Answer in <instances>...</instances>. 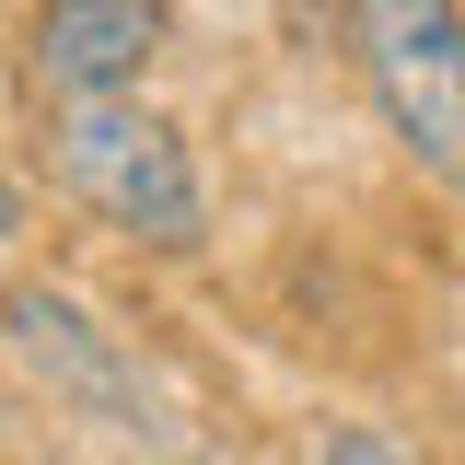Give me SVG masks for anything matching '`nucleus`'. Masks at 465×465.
I'll list each match as a JSON object with an SVG mask.
<instances>
[{"mask_svg": "<svg viewBox=\"0 0 465 465\" xmlns=\"http://www.w3.org/2000/svg\"><path fill=\"white\" fill-rule=\"evenodd\" d=\"M47 163H58V186H70L94 222H116L128 244L186 256V244L210 232V198H198L186 140H174L140 94H128V105H47Z\"/></svg>", "mask_w": 465, "mask_h": 465, "instance_id": "obj_1", "label": "nucleus"}, {"mask_svg": "<svg viewBox=\"0 0 465 465\" xmlns=\"http://www.w3.org/2000/svg\"><path fill=\"white\" fill-rule=\"evenodd\" d=\"M0 349L24 361L70 419H94V430H116V442H152V454L186 442L174 407H163V384L140 372V349L116 338V326H94L58 280H12V291H0Z\"/></svg>", "mask_w": 465, "mask_h": 465, "instance_id": "obj_2", "label": "nucleus"}, {"mask_svg": "<svg viewBox=\"0 0 465 465\" xmlns=\"http://www.w3.org/2000/svg\"><path fill=\"white\" fill-rule=\"evenodd\" d=\"M372 105L419 174H465V12L454 0H349Z\"/></svg>", "mask_w": 465, "mask_h": 465, "instance_id": "obj_3", "label": "nucleus"}, {"mask_svg": "<svg viewBox=\"0 0 465 465\" xmlns=\"http://www.w3.org/2000/svg\"><path fill=\"white\" fill-rule=\"evenodd\" d=\"M152 58H163V0H35L24 24V70L47 105H128Z\"/></svg>", "mask_w": 465, "mask_h": 465, "instance_id": "obj_4", "label": "nucleus"}, {"mask_svg": "<svg viewBox=\"0 0 465 465\" xmlns=\"http://www.w3.org/2000/svg\"><path fill=\"white\" fill-rule=\"evenodd\" d=\"M314 465H419V454H407V442H384L372 419H338V430H326V454H314Z\"/></svg>", "mask_w": 465, "mask_h": 465, "instance_id": "obj_5", "label": "nucleus"}, {"mask_svg": "<svg viewBox=\"0 0 465 465\" xmlns=\"http://www.w3.org/2000/svg\"><path fill=\"white\" fill-rule=\"evenodd\" d=\"M0 244H24V174L0 163Z\"/></svg>", "mask_w": 465, "mask_h": 465, "instance_id": "obj_6", "label": "nucleus"}]
</instances>
